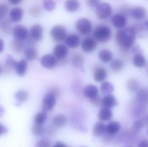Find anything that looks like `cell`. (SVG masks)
<instances>
[{
    "mask_svg": "<svg viewBox=\"0 0 148 147\" xmlns=\"http://www.w3.org/2000/svg\"><path fill=\"white\" fill-rule=\"evenodd\" d=\"M136 35L135 30L132 26L119 29L116 33L115 39L120 46L123 49H128L134 44Z\"/></svg>",
    "mask_w": 148,
    "mask_h": 147,
    "instance_id": "obj_1",
    "label": "cell"
},
{
    "mask_svg": "<svg viewBox=\"0 0 148 147\" xmlns=\"http://www.w3.org/2000/svg\"><path fill=\"white\" fill-rule=\"evenodd\" d=\"M93 35L95 39L99 42L106 43L110 39L112 32L109 27L107 25H100L95 28Z\"/></svg>",
    "mask_w": 148,
    "mask_h": 147,
    "instance_id": "obj_2",
    "label": "cell"
},
{
    "mask_svg": "<svg viewBox=\"0 0 148 147\" xmlns=\"http://www.w3.org/2000/svg\"><path fill=\"white\" fill-rule=\"evenodd\" d=\"M75 27L77 31L82 35H88L92 31L91 22L87 18H81L77 20L76 22Z\"/></svg>",
    "mask_w": 148,
    "mask_h": 147,
    "instance_id": "obj_3",
    "label": "cell"
},
{
    "mask_svg": "<svg viewBox=\"0 0 148 147\" xmlns=\"http://www.w3.org/2000/svg\"><path fill=\"white\" fill-rule=\"evenodd\" d=\"M112 13V7L109 3L101 2L96 8V14L99 19L105 20L109 17Z\"/></svg>",
    "mask_w": 148,
    "mask_h": 147,
    "instance_id": "obj_4",
    "label": "cell"
},
{
    "mask_svg": "<svg viewBox=\"0 0 148 147\" xmlns=\"http://www.w3.org/2000/svg\"><path fill=\"white\" fill-rule=\"evenodd\" d=\"M66 30L63 26L56 25L52 28L50 31V35L55 41H62L66 37Z\"/></svg>",
    "mask_w": 148,
    "mask_h": 147,
    "instance_id": "obj_5",
    "label": "cell"
},
{
    "mask_svg": "<svg viewBox=\"0 0 148 147\" xmlns=\"http://www.w3.org/2000/svg\"><path fill=\"white\" fill-rule=\"evenodd\" d=\"M56 103V96L52 93H47L44 96L42 102V110L47 112L53 109Z\"/></svg>",
    "mask_w": 148,
    "mask_h": 147,
    "instance_id": "obj_6",
    "label": "cell"
},
{
    "mask_svg": "<svg viewBox=\"0 0 148 147\" xmlns=\"http://www.w3.org/2000/svg\"><path fill=\"white\" fill-rule=\"evenodd\" d=\"M12 33L14 39L18 40L23 41L28 37V31L23 25H16L13 28Z\"/></svg>",
    "mask_w": 148,
    "mask_h": 147,
    "instance_id": "obj_7",
    "label": "cell"
},
{
    "mask_svg": "<svg viewBox=\"0 0 148 147\" xmlns=\"http://www.w3.org/2000/svg\"><path fill=\"white\" fill-rule=\"evenodd\" d=\"M96 47V41L93 38L91 37L85 38L82 41L81 43L82 50L87 53L94 51Z\"/></svg>",
    "mask_w": 148,
    "mask_h": 147,
    "instance_id": "obj_8",
    "label": "cell"
},
{
    "mask_svg": "<svg viewBox=\"0 0 148 147\" xmlns=\"http://www.w3.org/2000/svg\"><path fill=\"white\" fill-rule=\"evenodd\" d=\"M43 28L40 24H36L30 28V35L31 39L35 41H40L43 37Z\"/></svg>",
    "mask_w": 148,
    "mask_h": 147,
    "instance_id": "obj_9",
    "label": "cell"
},
{
    "mask_svg": "<svg viewBox=\"0 0 148 147\" xmlns=\"http://www.w3.org/2000/svg\"><path fill=\"white\" fill-rule=\"evenodd\" d=\"M69 51L67 47L63 44L56 45L53 50V56L59 60L65 59L68 54Z\"/></svg>",
    "mask_w": 148,
    "mask_h": 147,
    "instance_id": "obj_10",
    "label": "cell"
},
{
    "mask_svg": "<svg viewBox=\"0 0 148 147\" xmlns=\"http://www.w3.org/2000/svg\"><path fill=\"white\" fill-rule=\"evenodd\" d=\"M57 64L56 59L53 55L47 54L42 56L41 64L44 68L51 69L54 68Z\"/></svg>",
    "mask_w": 148,
    "mask_h": 147,
    "instance_id": "obj_11",
    "label": "cell"
},
{
    "mask_svg": "<svg viewBox=\"0 0 148 147\" xmlns=\"http://www.w3.org/2000/svg\"><path fill=\"white\" fill-rule=\"evenodd\" d=\"M111 22L114 26L122 28L127 24V19L123 14H116L112 16Z\"/></svg>",
    "mask_w": 148,
    "mask_h": 147,
    "instance_id": "obj_12",
    "label": "cell"
},
{
    "mask_svg": "<svg viewBox=\"0 0 148 147\" xmlns=\"http://www.w3.org/2000/svg\"><path fill=\"white\" fill-rule=\"evenodd\" d=\"M23 10L20 7H15L10 10V17L12 22H17L21 20L23 17Z\"/></svg>",
    "mask_w": 148,
    "mask_h": 147,
    "instance_id": "obj_13",
    "label": "cell"
},
{
    "mask_svg": "<svg viewBox=\"0 0 148 147\" xmlns=\"http://www.w3.org/2000/svg\"><path fill=\"white\" fill-rule=\"evenodd\" d=\"M118 102L114 96L112 95H107L103 98L102 107L111 109L116 106Z\"/></svg>",
    "mask_w": 148,
    "mask_h": 147,
    "instance_id": "obj_14",
    "label": "cell"
},
{
    "mask_svg": "<svg viewBox=\"0 0 148 147\" xmlns=\"http://www.w3.org/2000/svg\"><path fill=\"white\" fill-rule=\"evenodd\" d=\"M113 117V112L111 109L102 107L98 113V117L101 122L110 121Z\"/></svg>",
    "mask_w": 148,
    "mask_h": 147,
    "instance_id": "obj_15",
    "label": "cell"
},
{
    "mask_svg": "<svg viewBox=\"0 0 148 147\" xmlns=\"http://www.w3.org/2000/svg\"><path fill=\"white\" fill-rule=\"evenodd\" d=\"M98 89L96 85L89 84L86 85L84 89V94L85 97L90 99L98 95Z\"/></svg>",
    "mask_w": 148,
    "mask_h": 147,
    "instance_id": "obj_16",
    "label": "cell"
},
{
    "mask_svg": "<svg viewBox=\"0 0 148 147\" xmlns=\"http://www.w3.org/2000/svg\"><path fill=\"white\" fill-rule=\"evenodd\" d=\"M106 125L102 122H98L94 125L92 133L94 137H98L103 135L106 132Z\"/></svg>",
    "mask_w": 148,
    "mask_h": 147,
    "instance_id": "obj_17",
    "label": "cell"
},
{
    "mask_svg": "<svg viewBox=\"0 0 148 147\" xmlns=\"http://www.w3.org/2000/svg\"><path fill=\"white\" fill-rule=\"evenodd\" d=\"M65 43L67 46L71 48L77 47L80 43V38L77 35L71 34L66 36L65 39Z\"/></svg>",
    "mask_w": 148,
    "mask_h": 147,
    "instance_id": "obj_18",
    "label": "cell"
},
{
    "mask_svg": "<svg viewBox=\"0 0 148 147\" xmlns=\"http://www.w3.org/2000/svg\"><path fill=\"white\" fill-rule=\"evenodd\" d=\"M121 127V123L119 122L111 121L106 125V132L110 135H114L119 132Z\"/></svg>",
    "mask_w": 148,
    "mask_h": 147,
    "instance_id": "obj_19",
    "label": "cell"
},
{
    "mask_svg": "<svg viewBox=\"0 0 148 147\" xmlns=\"http://www.w3.org/2000/svg\"><path fill=\"white\" fill-rule=\"evenodd\" d=\"M107 76V71L103 67H98L95 69L93 77L96 82H103L106 78Z\"/></svg>",
    "mask_w": 148,
    "mask_h": 147,
    "instance_id": "obj_20",
    "label": "cell"
},
{
    "mask_svg": "<svg viewBox=\"0 0 148 147\" xmlns=\"http://www.w3.org/2000/svg\"><path fill=\"white\" fill-rule=\"evenodd\" d=\"M131 14L134 19L140 20L144 19L146 16V10L142 7H137L134 8L131 10Z\"/></svg>",
    "mask_w": 148,
    "mask_h": 147,
    "instance_id": "obj_21",
    "label": "cell"
},
{
    "mask_svg": "<svg viewBox=\"0 0 148 147\" xmlns=\"http://www.w3.org/2000/svg\"><path fill=\"white\" fill-rule=\"evenodd\" d=\"M15 70L19 77H24L27 70V61L24 60H21L17 62Z\"/></svg>",
    "mask_w": 148,
    "mask_h": 147,
    "instance_id": "obj_22",
    "label": "cell"
},
{
    "mask_svg": "<svg viewBox=\"0 0 148 147\" xmlns=\"http://www.w3.org/2000/svg\"><path fill=\"white\" fill-rule=\"evenodd\" d=\"M100 60L104 63H108L113 58V54L108 49H103L101 50L98 54Z\"/></svg>",
    "mask_w": 148,
    "mask_h": 147,
    "instance_id": "obj_23",
    "label": "cell"
},
{
    "mask_svg": "<svg viewBox=\"0 0 148 147\" xmlns=\"http://www.w3.org/2000/svg\"><path fill=\"white\" fill-rule=\"evenodd\" d=\"M67 119L65 115L59 114L56 115L53 118V122L54 125L58 127H62L66 125Z\"/></svg>",
    "mask_w": 148,
    "mask_h": 147,
    "instance_id": "obj_24",
    "label": "cell"
},
{
    "mask_svg": "<svg viewBox=\"0 0 148 147\" xmlns=\"http://www.w3.org/2000/svg\"><path fill=\"white\" fill-rule=\"evenodd\" d=\"M136 100L139 104L143 105L148 102V92L147 90L143 89L137 92Z\"/></svg>",
    "mask_w": 148,
    "mask_h": 147,
    "instance_id": "obj_25",
    "label": "cell"
},
{
    "mask_svg": "<svg viewBox=\"0 0 148 147\" xmlns=\"http://www.w3.org/2000/svg\"><path fill=\"white\" fill-rule=\"evenodd\" d=\"M38 52L37 49L33 46H30L27 48L25 51L24 55L25 58L28 60L32 61L37 58Z\"/></svg>",
    "mask_w": 148,
    "mask_h": 147,
    "instance_id": "obj_26",
    "label": "cell"
},
{
    "mask_svg": "<svg viewBox=\"0 0 148 147\" xmlns=\"http://www.w3.org/2000/svg\"><path fill=\"white\" fill-rule=\"evenodd\" d=\"M80 4L78 1L76 0H69L65 3L66 10L69 12H74L78 10Z\"/></svg>",
    "mask_w": 148,
    "mask_h": 147,
    "instance_id": "obj_27",
    "label": "cell"
},
{
    "mask_svg": "<svg viewBox=\"0 0 148 147\" xmlns=\"http://www.w3.org/2000/svg\"><path fill=\"white\" fill-rule=\"evenodd\" d=\"M47 117V114L46 111H42L37 113L34 117V124L43 125L46 122Z\"/></svg>",
    "mask_w": 148,
    "mask_h": 147,
    "instance_id": "obj_28",
    "label": "cell"
},
{
    "mask_svg": "<svg viewBox=\"0 0 148 147\" xmlns=\"http://www.w3.org/2000/svg\"><path fill=\"white\" fill-rule=\"evenodd\" d=\"M114 89L113 85L107 81L103 82L101 85V92L105 96L111 95V93L114 91Z\"/></svg>",
    "mask_w": 148,
    "mask_h": 147,
    "instance_id": "obj_29",
    "label": "cell"
},
{
    "mask_svg": "<svg viewBox=\"0 0 148 147\" xmlns=\"http://www.w3.org/2000/svg\"><path fill=\"white\" fill-rule=\"evenodd\" d=\"M146 59L142 54H136L133 58V62L134 65L137 67L141 68L146 64Z\"/></svg>",
    "mask_w": 148,
    "mask_h": 147,
    "instance_id": "obj_30",
    "label": "cell"
},
{
    "mask_svg": "<svg viewBox=\"0 0 148 147\" xmlns=\"http://www.w3.org/2000/svg\"><path fill=\"white\" fill-rule=\"evenodd\" d=\"M72 63L75 67L82 69L84 64V59L82 55L79 54H75L72 58Z\"/></svg>",
    "mask_w": 148,
    "mask_h": 147,
    "instance_id": "obj_31",
    "label": "cell"
},
{
    "mask_svg": "<svg viewBox=\"0 0 148 147\" xmlns=\"http://www.w3.org/2000/svg\"><path fill=\"white\" fill-rule=\"evenodd\" d=\"M111 69L115 72H119L123 69L124 64L121 60L115 59L113 60L110 64Z\"/></svg>",
    "mask_w": 148,
    "mask_h": 147,
    "instance_id": "obj_32",
    "label": "cell"
},
{
    "mask_svg": "<svg viewBox=\"0 0 148 147\" xmlns=\"http://www.w3.org/2000/svg\"><path fill=\"white\" fill-rule=\"evenodd\" d=\"M0 27L3 32L7 34L11 33L13 31L11 22L8 19L3 20L1 22Z\"/></svg>",
    "mask_w": 148,
    "mask_h": 147,
    "instance_id": "obj_33",
    "label": "cell"
},
{
    "mask_svg": "<svg viewBox=\"0 0 148 147\" xmlns=\"http://www.w3.org/2000/svg\"><path fill=\"white\" fill-rule=\"evenodd\" d=\"M127 89L130 92H134L138 89L140 87V83L136 79H129L127 82Z\"/></svg>",
    "mask_w": 148,
    "mask_h": 147,
    "instance_id": "obj_34",
    "label": "cell"
},
{
    "mask_svg": "<svg viewBox=\"0 0 148 147\" xmlns=\"http://www.w3.org/2000/svg\"><path fill=\"white\" fill-rule=\"evenodd\" d=\"M17 102L21 104L25 102L29 97L28 92L25 90H20L17 91L15 95Z\"/></svg>",
    "mask_w": 148,
    "mask_h": 147,
    "instance_id": "obj_35",
    "label": "cell"
},
{
    "mask_svg": "<svg viewBox=\"0 0 148 147\" xmlns=\"http://www.w3.org/2000/svg\"><path fill=\"white\" fill-rule=\"evenodd\" d=\"M12 45L14 50L18 52L21 51L24 48V44L23 41L14 39L12 41Z\"/></svg>",
    "mask_w": 148,
    "mask_h": 147,
    "instance_id": "obj_36",
    "label": "cell"
},
{
    "mask_svg": "<svg viewBox=\"0 0 148 147\" xmlns=\"http://www.w3.org/2000/svg\"><path fill=\"white\" fill-rule=\"evenodd\" d=\"M42 6L48 11H52L56 7V3L53 1L46 0L43 2Z\"/></svg>",
    "mask_w": 148,
    "mask_h": 147,
    "instance_id": "obj_37",
    "label": "cell"
},
{
    "mask_svg": "<svg viewBox=\"0 0 148 147\" xmlns=\"http://www.w3.org/2000/svg\"><path fill=\"white\" fill-rule=\"evenodd\" d=\"M9 7L7 3H0V21L2 20L3 18L5 17Z\"/></svg>",
    "mask_w": 148,
    "mask_h": 147,
    "instance_id": "obj_38",
    "label": "cell"
},
{
    "mask_svg": "<svg viewBox=\"0 0 148 147\" xmlns=\"http://www.w3.org/2000/svg\"><path fill=\"white\" fill-rule=\"evenodd\" d=\"M44 130L43 125L34 124V126L32 127V133L35 136H40L43 134Z\"/></svg>",
    "mask_w": 148,
    "mask_h": 147,
    "instance_id": "obj_39",
    "label": "cell"
},
{
    "mask_svg": "<svg viewBox=\"0 0 148 147\" xmlns=\"http://www.w3.org/2000/svg\"><path fill=\"white\" fill-rule=\"evenodd\" d=\"M16 61L13 57L10 55H8L6 57V64L12 69H15L17 64Z\"/></svg>",
    "mask_w": 148,
    "mask_h": 147,
    "instance_id": "obj_40",
    "label": "cell"
},
{
    "mask_svg": "<svg viewBox=\"0 0 148 147\" xmlns=\"http://www.w3.org/2000/svg\"><path fill=\"white\" fill-rule=\"evenodd\" d=\"M103 98L97 95L96 96L90 99L91 103L96 107H102Z\"/></svg>",
    "mask_w": 148,
    "mask_h": 147,
    "instance_id": "obj_41",
    "label": "cell"
},
{
    "mask_svg": "<svg viewBox=\"0 0 148 147\" xmlns=\"http://www.w3.org/2000/svg\"><path fill=\"white\" fill-rule=\"evenodd\" d=\"M143 124L141 122L139 121H136L134 122L132 126V131L134 133H138L140 131L142 128Z\"/></svg>",
    "mask_w": 148,
    "mask_h": 147,
    "instance_id": "obj_42",
    "label": "cell"
},
{
    "mask_svg": "<svg viewBox=\"0 0 148 147\" xmlns=\"http://www.w3.org/2000/svg\"><path fill=\"white\" fill-rule=\"evenodd\" d=\"M52 144L49 140L44 139L39 141L36 144V147H51Z\"/></svg>",
    "mask_w": 148,
    "mask_h": 147,
    "instance_id": "obj_43",
    "label": "cell"
},
{
    "mask_svg": "<svg viewBox=\"0 0 148 147\" xmlns=\"http://www.w3.org/2000/svg\"><path fill=\"white\" fill-rule=\"evenodd\" d=\"M143 105L140 104L139 106H137L135 108L134 110V115L135 117H139L142 114L144 111V108H143Z\"/></svg>",
    "mask_w": 148,
    "mask_h": 147,
    "instance_id": "obj_44",
    "label": "cell"
},
{
    "mask_svg": "<svg viewBox=\"0 0 148 147\" xmlns=\"http://www.w3.org/2000/svg\"><path fill=\"white\" fill-rule=\"evenodd\" d=\"M41 11V9L40 7L37 6H34L31 8L30 10V14L35 17L38 16L40 14Z\"/></svg>",
    "mask_w": 148,
    "mask_h": 147,
    "instance_id": "obj_45",
    "label": "cell"
},
{
    "mask_svg": "<svg viewBox=\"0 0 148 147\" xmlns=\"http://www.w3.org/2000/svg\"><path fill=\"white\" fill-rule=\"evenodd\" d=\"M103 135V140L105 143H109L111 140H112L113 135H110L107 133L106 132L104 133Z\"/></svg>",
    "mask_w": 148,
    "mask_h": 147,
    "instance_id": "obj_46",
    "label": "cell"
},
{
    "mask_svg": "<svg viewBox=\"0 0 148 147\" xmlns=\"http://www.w3.org/2000/svg\"><path fill=\"white\" fill-rule=\"evenodd\" d=\"M101 1L96 0H89L87 1L88 5L90 7H97L101 3Z\"/></svg>",
    "mask_w": 148,
    "mask_h": 147,
    "instance_id": "obj_47",
    "label": "cell"
},
{
    "mask_svg": "<svg viewBox=\"0 0 148 147\" xmlns=\"http://www.w3.org/2000/svg\"><path fill=\"white\" fill-rule=\"evenodd\" d=\"M8 132V128L4 125L0 123V136L7 133Z\"/></svg>",
    "mask_w": 148,
    "mask_h": 147,
    "instance_id": "obj_48",
    "label": "cell"
},
{
    "mask_svg": "<svg viewBox=\"0 0 148 147\" xmlns=\"http://www.w3.org/2000/svg\"><path fill=\"white\" fill-rule=\"evenodd\" d=\"M137 147H148V140H143L141 141L138 144Z\"/></svg>",
    "mask_w": 148,
    "mask_h": 147,
    "instance_id": "obj_49",
    "label": "cell"
},
{
    "mask_svg": "<svg viewBox=\"0 0 148 147\" xmlns=\"http://www.w3.org/2000/svg\"><path fill=\"white\" fill-rule=\"evenodd\" d=\"M53 147H68V146L66 145L65 143L63 142H56V144L54 145Z\"/></svg>",
    "mask_w": 148,
    "mask_h": 147,
    "instance_id": "obj_50",
    "label": "cell"
},
{
    "mask_svg": "<svg viewBox=\"0 0 148 147\" xmlns=\"http://www.w3.org/2000/svg\"><path fill=\"white\" fill-rule=\"evenodd\" d=\"M21 0H10L9 1V2L13 5H16V4L21 3Z\"/></svg>",
    "mask_w": 148,
    "mask_h": 147,
    "instance_id": "obj_51",
    "label": "cell"
},
{
    "mask_svg": "<svg viewBox=\"0 0 148 147\" xmlns=\"http://www.w3.org/2000/svg\"><path fill=\"white\" fill-rule=\"evenodd\" d=\"M4 49V42L2 39H0V53L3 51Z\"/></svg>",
    "mask_w": 148,
    "mask_h": 147,
    "instance_id": "obj_52",
    "label": "cell"
},
{
    "mask_svg": "<svg viewBox=\"0 0 148 147\" xmlns=\"http://www.w3.org/2000/svg\"><path fill=\"white\" fill-rule=\"evenodd\" d=\"M3 112H4V109L0 105V117L2 115Z\"/></svg>",
    "mask_w": 148,
    "mask_h": 147,
    "instance_id": "obj_53",
    "label": "cell"
},
{
    "mask_svg": "<svg viewBox=\"0 0 148 147\" xmlns=\"http://www.w3.org/2000/svg\"><path fill=\"white\" fill-rule=\"evenodd\" d=\"M144 27L148 31V20L144 22Z\"/></svg>",
    "mask_w": 148,
    "mask_h": 147,
    "instance_id": "obj_54",
    "label": "cell"
},
{
    "mask_svg": "<svg viewBox=\"0 0 148 147\" xmlns=\"http://www.w3.org/2000/svg\"><path fill=\"white\" fill-rule=\"evenodd\" d=\"M1 72H2L1 69V67H0V75H1Z\"/></svg>",
    "mask_w": 148,
    "mask_h": 147,
    "instance_id": "obj_55",
    "label": "cell"
},
{
    "mask_svg": "<svg viewBox=\"0 0 148 147\" xmlns=\"http://www.w3.org/2000/svg\"></svg>",
    "mask_w": 148,
    "mask_h": 147,
    "instance_id": "obj_56",
    "label": "cell"
},
{
    "mask_svg": "<svg viewBox=\"0 0 148 147\" xmlns=\"http://www.w3.org/2000/svg\"></svg>",
    "mask_w": 148,
    "mask_h": 147,
    "instance_id": "obj_57",
    "label": "cell"
}]
</instances>
